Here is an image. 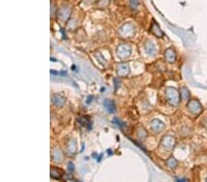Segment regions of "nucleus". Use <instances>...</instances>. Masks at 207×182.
I'll return each instance as SVG.
<instances>
[{
  "label": "nucleus",
  "mask_w": 207,
  "mask_h": 182,
  "mask_svg": "<svg viewBox=\"0 0 207 182\" xmlns=\"http://www.w3.org/2000/svg\"><path fill=\"white\" fill-rule=\"evenodd\" d=\"M166 93H167V99L169 100V103H171L172 105H176L179 104V94L178 93V91L174 88H168L167 91H166Z\"/></svg>",
  "instance_id": "obj_1"
},
{
  "label": "nucleus",
  "mask_w": 207,
  "mask_h": 182,
  "mask_svg": "<svg viewBox=\"0 0 207 182\" xmlns=\"http://www.w3.org/2000/svg\"><path fill=\"white\" fill-rule=\"evenodd\" d=\"M117 53H118L119 57L121 58L128 57L131 54V48L126 44H122L117 49Z\"/></svg>",
  "instance_id": "obj_2"
},
{
  "label": "nucleus",
  "mask_w": 207,
  "mask_h": 182,
  "mask_svg": "<svg viewBox=\"0 0 207 182\" xmlns=\"http://www.w3.org/2000/svg\"><path fill=\"white\" fill-rule=\"evenodd\" d=\"M188 108L193 114H199L202 110V106L197 100H191L188 104Z\"/></svg>",
  "instance_id": "obj_3"
},
{
  "label": "nucleus",
  "mask_w": 207,
  "mask_h": 182,
  "mask_svg": "<svg viewBox=\"0 0 207 182\" xmlns=\"http://www.w3.org/2000/svg\"><path fill=\"white\" fill-rule=\"evenodd\" d=\"M165 58L169 63H174L176 61V53L173 49L169 48L165 51Z\"/></svg>",
  "instance_id": "obj_4"
},
{
  "label": "nucleus",
  "mask_w": 207,
  "mask_h": 182,
  "mask_svg": "<svg viewBox=\"0 0 207 182\" xmlns=\"http://www.w3.org/2000/svg\"><path fill=\"white\" fill-rule=\"evenodd\" d=\"M164 128H165V125L160 121H158V120H155V121L152 122V123H151V129L153 130L154 132H159Z\"/></svg>",
  "instance_id": "obj_5"
},
{
  "label": "nucleus",
  "mask_w": 207,
  "mask_h": 182,
  "mask_svg": "<svg viewBox=\"0 0 207 182\" xmlns=\"http://www.w3.org/2000/svg\"><path fill=\"white\" fill-rule=\"evenodd\" d=\"M117 73L120 76H126L129 74V66L127 64H121L117 69Z\"/></svg>",
  "instance_id": "obj_6"
},
{
  "label": "nucleus",
  "mask_w": 207,
  "mask_h": 182,
  "mask_svg": "<svg viewBox=\"0 0 207 182\" xmlns=\"http://www.w3.org/2000/svg\"><path fill=\"white\" fill-rule=\"evenodd\" d=\"M174 143H175L174 138L171 137V136H167L165 139H163V141H162L163 146L166 148H168V149H170V148L173 147Z\"/></svg>",
  "instance_id": "obj_7"
},
{
  "label": "nucleus",
  "mask_w": 207,
  "mask_h": 182,
  "mask_svg": "<svg viewBox=\"0 0 207 182\" xmlns=\"http://www.w3.org/2000/svg\"><path fill=\"white\" fill-rule=\"evenodd\" d=\"M53 102L54 105H56V106L62 107V106H63V105L65 104V100L64 99L63 97H61V96H59V95H56V96H54V97H53Z\"/></svg>",
  "instance_id": "obj_8"
},
{
  "label": "nucleus",
  "mask_w": 207,
  "mask_h": 182,
  "mask_svg": "<svg viewBox=\"0 0 207 182\" xmlns=\"http://www.w3.org/2000/svg\"><path fill=\"white\" fill-rule=\"evenodd\" d=\"M104 106L105 108L107 109V110L109 111V112H114L115 111V105L113 103V101L112 100H106L104 101Z\"/></svg>",
  "instance_id": "obj_9"
},
{
  "label": "nucleus",
  "mask_w": 207,
  "mask_h": 182,
  "mask_svg": "<svg viewBox=\"0 0 207 182\" xmlns=\"http://www.w3.org/2000/svg\"><path fill=\"white\" fill-rule=\"evenodd\" d=\"M150 45H149V43H146V49H147V53H149V54H151V55H154L155 53H156V47H155V45L153 44V43H151V47H149Z\"/></svg>",
  "instance_id": "obj_10"
},
{
  "label": "nucleus",
  "mask_w": 207,
  "mask_h": 182,
  "mask_svg": "<svg viewBox=\"0 0 207 182\" xmlns=\"http://www.w3.org/2000/svg\"><path fill=\"white\" fill-rule=\"evenodd\" d=\"M168 166L169 167H172V168H174V167L177 166V161L174 159V158H170L169 161H168Z\"/></svg>",
  "instance_id": "obj_11"
}]
</instances>
